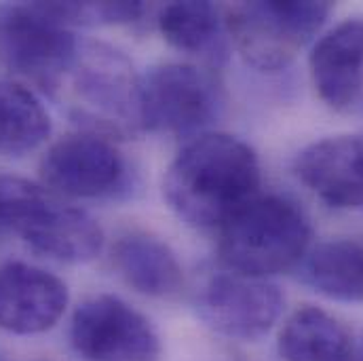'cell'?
Returning <instances> with one entry per match:
<instances>
[{
	"instance_id": "obj_4",
	"label": "cell",
	"mask_w": 363,
	"mask_h": 361,
	"mask_svg": "<svg viewBox=\"0 0 363 361\" xmlns=\"http://www.w3.org/2000/svg\"><path fill=\"white\" fill-rule=\"evenodd\" d=\"M68 87L70 112L85 131L127 138L142 131L140 77L133 64L101 43H81L57 93Z\"/></svg>"
},
{
	"instance_id": "obj_16",
	"label": "cell",
	"mask_w": 363,
	"mask_h": 361,
	"mask_svg": "<svg viewBox=\"0 0 363 361\" xmlns=\"http://www.w3.org/2000/svg\"><path fill=\"white\" fill-rule=\"evenodd\" d=\"M163 38L182 53L211 62L224 60V15L211 2H172L159 11Z\"/></svg>"
},
{
	"instance_id": "obj_13",
	"label": "cell",
	"mask_w": 363,
	"mask_h": 361,
	"mask_svg": "<svg viewBox=\"0 0 363 361\" xmlns=\"http://www.w3.org/2000/svg\"><path fill=\"white\" fill-rule=\"evenodd\" d=\"M308 66L319 97L334 110L349 108L363 85V17L345 19L321 36Z\"/></svg>"
},
{
	"instance_id": "obj_15",
	"label": "cell",
	"mask_w": 363,
	"mask_h": 361,
	"mask_svg": "<svg viewBox=\"0 0 363 361\" xmlns=\"http://www.w3.org/2000/svg\"><path fill=\"white\" fill-rule=\"evenodd\" d=\"M277 349L283 361L355 360L351 332L336 317L317 306H302L285 321Z\"/></svg>"
},
{
	"instance_id": "obj_7",
	"label": "cell",
	"mask_w": 363,
	"mask_h": 361,
	"mask_svg": "<svg viewBox=\"0 0 363 361\" xmlns=\"http://www.w3.org/2000/svg\"><path fill=\"white\" fill-rule=\"evenodd\" d=\"M220 108L216 79L190 64H161L140 77V121L146 131L196 138Z\"/></svg>"
},
{
	"instance_id": "obj_17",
	"label": "cell",
	"mask_w": 363,
	"mask_h": 361,
	"mask_svg": "<svg viewBox=\"0 0 363 361\" xmlns=\"http://www.w3.org/2000/svg\"><path fill=\"white\" fill-rule=\"evenodd\" d=\"M304 281L336 302H363V243L336 239L317 245L304 258Z\"/></svg>"
},
{
	"instance_id": "obj_9",
	"label": "cell",
	"mask_w": 363,
	"mask_h": 361,
	"mask_svg": "<svg viewBox=\"0 0 363 361\" xmlns=\"http://www.w3.org/2000/svg\"><path fill=\"white\" fill-rule=\"evenodd\" d=\"M43 184L70 199H114L129 190V165L110 138L79 131L57 140L40 161Z\"/></svg>"
},
{
	"instance_id": "obj_14",
	"label": "cell",
	"mask_w": 363,
	"mask_h": 361,
	"mask_svg": "<svg viewBox=\"0 0 363 361\" xmlns=\"http://www.w3.org/2000/svg\"><path fill=\"white\" fill-rule=\"evenodd\" d=\"M112 262L129 287L148 298H169L180 291L184 277L172 248L150 235L131 233L112 250Z\"/></svg>"
},
{
	"instance_id": "obj_12",
	"label": "cell",
	"mask_w": 363,
	"mask_h": 361,
	"mask_svg": "<svg viewBox=\"0 0 363 361\" xmlns=\"http://www.w3.org/2000/svg\"><path fill=\"white\" fill-rule=\"evenodd\" d=\"M294 172L325 205L334 209H362L363 133L313 142L296 157Z\"/></svg>"
},
{
	"instance_id": "obj_1",
	"label": "cell",
	"mask_w": 363,
	"mask_h": 361,
	"mask_svg": "<svg viewBox=\"0 0 363 361\" xmlns=\"http://www.w3.org/2000/svg\"><path fill=\"white\" fill-rule=\"evenodd\" d=\"M260 161L247 142L228 133H201L167 167L163 194L188 226L220 231L260 194Z\"/></svg>"
},
{
	"instance_id": "obj_10",
	"label": "cell",
	"mask_w": 363,
	"mask_h": 361,
	"mask_svg": "<svg viewBox=\"0 0 363 361\" xmlns=\"http://www.w3.org/2000/svg\"><path fill=\"white\" fill-rule=\"evenodd\" d=\"M285 306L281 289L269 279L239 272H216L196 294L199 317L220 336L258 340L279 321Z\"/></svg>"
},
{
	"instance_id": "obj_3",
	"label": "cell",
	"mask_w": 363,
	"mask_h": 361,
	"mask_svg": "<svg viewBox=\"0 0 363 361\" xmlns=\"http://www.w3.org/2000/svg\"><path fill=\"white\" fill-rule=\"evenodd\" d=\"M0 226L36 252L68 265L91 262L104 248L101 226L91 213L45 184L17 176H0Z\"/></svg>"
},
{
	"instance_id": "obj_8",
	"label": "cell",
	"mask_w": 363,
	"mask_h": 361,
	"mask_svg": "<svg viewBox=\"0 0 363 361\" xmlns=\"http://www.w3.org/2000/svg\"><path fill=\"white\" fill-rule=\"evenodd\" d=\"M70 345L83 361H159L155 326L116 296L85 300L72 315Z\"/></svg>"
},
{
	"instance_id": "obj_5",
	"label": "cell",
	"mask_w": 363,
	"mask_h": 361,
	"mask_svg": "<svg viewBox=\"0 0 363 361\" xmlns=\"http://www.w3.org/2000/svg\"><path fill=\"white\" fill-rule=\"evenodd\" d=\"M330 13V2H239L224 9V26L250 66L279 72L323 28Z\"/></svg>"
},
{
	"instance_id": "obj_6",
	"label": "cell",
	"mask_w": 363,
	"mask_h": 361,
	"mask_svg": "<svg viewBox=\"0 0 363 361\" xmlns=\"http://www.w3.org/2000/svg\"><path fill=\"white\" fill-rule=\"evenodd\" d=\"M81 43L43 2L0 6V64L57 95Z\"/></svg>"
},
{
	"instance_id": "obj_19",
	"label": "cell",
	"mask_w": 363,
	"mask_h": 361,
	"mask_svg": "<svg viewBox=\"0 0 363 361\" xmlns=\"http://www.w3.org/2000/svg\"><path fill=\"white\" fill-rule=\"evenodd\" d=\"M64 26H114L140 21L146 13L142 2H43Z\"/></svg>"
},
{
	"instance_id": "obj_2",
	"label": "cell",
	"mask_w": 363,
	"mask_h": 361,
	"mask_svg": "<svg viewBox=\"0 0 363 361\" xmlns=\"http://www.w3.org/2000/svg\"><path fill=\"white\" fill-rule=\"evenodd\" d=\"M220 262L233 272L267 279L306 258L311 222L302 207L281 194H256L220 231Z\"/></svg>"
},
{
	"instance_id": "obj_18",
	"label": "cell",
	"mask_w": 363,
	"mask_h": 361,
	"mask_svg": "<svg viewBox=\"0 0 363 361\" xmlns=\"http://www.w3.org/2000/svg\"><path fill=\"white\" fill-rule=\"evenodd\" d=\"M51 116L40 99L19 83L0 79V152L21 157L47 142Z\"/></svg>"
},
{
	"instance_id": "obj_11",
	"label": "cell",
	"mask_w": 363,
	"mask_h": 361,
	"mask_svg": "<svg viewBox=\"0 0 363 361\" xmlns=\"http://www.w3.org/2000/svg\"><path fill=\"white\" fill-rule=\"evenodd\" d=\"M68 302V287L57 274L26 262L0 267V330L17 336L49 332Z\"/></svg>"
}]
</instances>
